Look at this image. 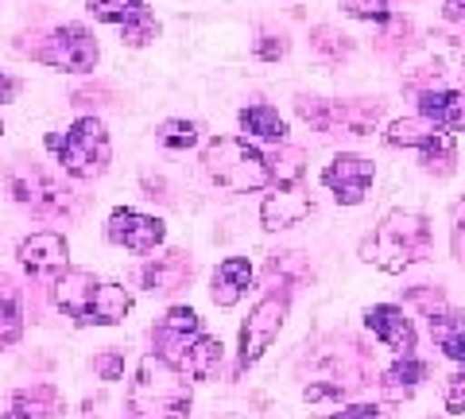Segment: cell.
<instances>
[{
  "label": "cell",
  "instance_id": "obj_18",
  "mask_svg": "<svg viewBox=\"0 0 465 419\" xmlns=\"http://www.w3.org/2000/svg\"><path fill=\"white\" fill-rule=\"evenodd\" d=\"M419 117H427L430 125H439L442 133H465V94L461 90H419Z\"/></svg>",
  "mask_w": 465,
  "mask_h": 419
},
{
  "label": "cell",
  "instance_id": "obj_28",
  "mask_svg": "<svg viewBox=\"0 0 465 419\" xmlns=\"http://www.w3.org/2000/svg\"><path fill=\"white\" fill-rule=\"evenodd\" d=\"M24 334V307H20V292L8 276H0V350L16 345Z\"/></svg>",
  "mask_w": 465,
  "mask_h": 419
},
{
  "label": "cell",
  "instance_id": "obj_12",
  "mask_svg": "<svg viewBox=\"0 0 465 419\" xmlns=\"http://www.w3.org/2000/svg\"><path fill=\"white\" fill-rule=\"evenodd\" d=\"M105 237L128 253H155L159 244L167 241V225L152 218V214L133 210V206H116L105 222Z\"/></svg>",
  "mask_w": 465,
  "mask_h": 419
},
{
  "label": "cell",
  "instance_id": "obj_26",
  "mask_svg": "<svg viewBox=\"0 0 465 419\" xmlns=\"http://www.w3.org/2000/svg\"><path fill=\"white\" fill-rule=\"evenodd\" d=\"M268 171H272V186H295L307 175V152L295 144H275L268 152Z\"/></svg>",
  "mask_w": 465,
  "mask_h": 419
},
{
  "label": "cell",
  "instance_id": "obj_25",
  "mask_svg": "<svg viewBox=\"0 0 465 419\" xmlns=\"http://www.w3.org/2000/svg\"><path fill=\"white\" fill-rule=\"evenodd\" d=\"M419 164H423L427 175L450 179L458 171V140L450 133H434V140H427L423 148H419Z\"/></svg>",
  "mask_w": 465,
  "mask_h": 419
},
{
  "label": "cell",
  "instance_id": "obj_40",
  "mask_svg": "<svg viewBox=\"0 0 465 419\" xmlns=\"http://www.w3.org/2000/svg\"><path fill=\"white\" fill-rule=\"evenodd\" d=\"M450 249H454V260L465 268V198L454 206V225H450Z\"/></svg>",
  "mask_w": 465,
  "mask_h": 419
},
{
  "label": "cell",
  "instance_id": "obj_27",
  "mask_svg": "<svg viewBox=\"0 0 465 419\" xmlns=\"http://www.w3.org/2000/svg\"><path fill=\"white\" fill-rule=\"evenodd\" d=\"M434 133H442L439 125H430L427 117H400V121H388V128H384V144L388 148H423L427 140H434Z\"/></svg>",
  "mask_w": 465,
  "mask_h": 419
},
{
  "label": "cell",
  "instance_id": "obj_7",
  "mask_svg": "<svg viewBox=\"0 0 465 419\" xmlns=\"http://www.w3.org/2000/svg\"><path fill=\"white\" fill-rule=\"evenodd\" d=\"M32 39L35 43L20 39L16 51L32 55V59L43 63V66L70 70V75H90V70H97V63H101L97 35L85 24H58V27H51V32H35Z\"/></svg>",
  "mask_w": 465,
  "mask_h": 419
},
{
  "label": "cell",
  "instance_id": "obj_13",
  "mask_svg": "<svg viewBox=\"0 0 465 419\" xmlns=\"http://www.w3.org/2000/svg\"><path fill=\"white\" fill-rule=\"evenodd\" d=\"M16 260H20V268L27 272V276L58 280L70 268V244H66L63 234H54V229H39V234L20 241Z\"/></svg>",
  "mask_w": 465,
  "mask_h": 419
},
{
  "label": "cell",
  "instance_id": "obj_16",
  "mask_svg": "<svg viewBox=\"0 0 465 419\" xmlns=\"http://www.w3.org/2000/svg\"><path fill=\"white\" fill-rule=\"evenodd\" d=\"M365 326H369L372 334L381 338L396 357L415 354V323L407 319L403 307H396V303H376V307H369V311H365Z\"/></svg>",
  "mask_w": 465,
  "mask_h": 419
},
{
  "label": "cell",
  "instance_id": "obj_10",
  "mask_svg": "<svg viewBox=\"0 0 465 419\" xmlns=\"http://www.w3.org/2000/svg\"><path fill=\"white\" fill-rule=\"evenodd\" d=\"M8 195L20 202V206H32L35 214H70V195L63 183H58L51 171H43L35 160H27V155H20L16 164L8 167Z\"/></svg>",
  "mask_w": 465,
  "mask_h": 419
},
{
  "label": "cell",
  "instance_id": "obj_11",
  "mask_svg": "<svg viewBox=\"0 0 465 419\" xmlns=\"http://www.w3.org/2000/svg\"><path fill=\"white\" fill-rule=\"evenodd\" d=\"M372 179H376V164L365 160V155H357V152H338L322 167V186L333 191L338 206H361Z\"/></svg>",
  "mask_w": 465,
  "mask_h": 419
},
{
  "label": "cell",
  "instance_id": "obj_42",
  "mask_svg": "<svg viewBox=\"0 0 465 419\" xmlns=\"http://www.w3.org/2000/svg\"><path fill=\"white\" fill-rule=\"evenodd\" d=\"M442 16L450 24H465V0H442Z\"/></svg>",
  "mask_w": 465,
  "mask_h": 419
},
{
  "label": "cell",
  "instance_id": "obj_5",
  "mask_svg": "<svg viewBox=\"0 0 465 419\" xmlns=\"http://www.w3.org/2000/svg\"><path fill=\"white\" fill-rule=\"evenodd\" d=\"M47 148L54 152L58 167L70 179H82V183L101 179L113 164V144L97 113H82L66 133H47Z\"/></svg>",
  "mask_w": 465,
  "mask_h": 419
},
{
  "label": "cell",
  "instance_id": "obj_36",
  "mask_svg": "<svg viewBox=\"0 0 465 419\" xmlns=\"http://www.w3.org/2000/svg\"><path fill=\"white\" fill-rule=\"evenodd\" d=\"M442 400H446V412H450V415H465V365L446 377V393H442Z\"/></svg>",
  "mask_w": 465,
  "mask_h": 419
},
{
  "label": "cell",
  "instance_id": "obj_6",
  "mask_svg": "<svg viewBox=\"0 0 465 419\" xmlns=\"http://www.w3.org/2000/svg\"><path fill=\"white\" fill-rule=\"evenodd\" d=\"M295 113L322 136H372L376 125L384 121V101L381 97H295Z\"/></svg>",
  "mask_w": 465,
  "mask_h": 419
},
{
  "label": "cell",
  "instance_id": "obj_1",
  "mask_svg": "<svg viewBox=\"0 0 465 419\" xmlns=\"http://www.w3.org/2000/svg\"><path fill=\"white\" fill-rule=\"evenodd\" d=\"M430 241H434V234H430L427 214L396 206L372 225V234H365L357 253L365 264L388 272V276H400V272L419 264V260H427Z\"/></svg>",
  "mask_w": 465,
  "mask_h": 419
},
{
  "label": "cell",
  "instance_id": "obj_4",
  "mask_svg": "<svg viewBox=\"0 0 465 419\" xmlns=\"http://www.w3.org/2000/svg\"><path fill=\"white\" fill-rule=\"evenodd\" d=\"M202 171L229 195H256L272 186L268 155L244 136H213L202 148Z\"/></svg>",
  "mask_w": 465,
  "mask_h": 419
},
{
  "label": "cell",
  "instance_id": "obj_17",
  "mask_svg": "<svg viewBox=\"0 0 465 419\" xmlns=\"http://www.w3.org/2000/svg\"><path fill=\"white\" fill-rule=\"evenodd\" d=\"M191 276H194V264H191V256L179 253V249H171L163 256H148V264L140 268V284L155 295L179 292V287L191 284Z\"/></svg>",
  "mask_w": 465,
  "mask_h": 419
},
{
  "label": "cell",
  "instance_id": "obj_35",
  "mask_svg": "<svg viewBox=\"0 0 465 419\" xmlns=\"http://www.w3.org/2000/svg\"><path fill=\"white\" fill-rule=\"evenodd\" d=\"M252 51H256V59H264V63H280L283 55L291 51V43H287V35L260 32V35H256V43H252Z\"/></svg>",
  "mask_w": 465,
  "mask_h": 419
},
{
  "label": "cell",
  "instance_id": "obj_2",
  "mask_svg": "<svg viewBox=\"0 0 465 419\" xmlns=\"http://www.w3.org/2000/svg\"><path fill=\"white\" fill-rule=\"evenodd\" d=\"M51 299L78 326H121L133 311V292L124 284L97 280L85 268H66L51 284Z\"/></svg>",
  "mask_w": 465,
  "mask_h": 419
},
{
  "label": "cell",
  "instance_id": "obj_22",
  "mask_svg": "<svg viewBox=\"0 0 465 419\" xmlns=\"http://www.w3.org/2000/svg\"><path fill=\"white\" fill-rule=\"evenodd\" d=\"M8 415L16 419H58L63 415V396L51 384H35V388H20L8 404Z\"/></svg>",
  "mask_w": 465,
  "mask_h": 419
},
{
  "label": "cell",
  "instance_id": "obj_24",
  "mask_svg": "<svg viewBox=\"0 0 465 419\" xmlns=\"http://www.w3.org/2000/svg\"><path fill=\"white\" fill-rule=\"evenodd\" d=\"M427 361L423 357H415V354H407V357H396V365H388L384 369V377H381V388L388 396H411L419 384L427 381Z\"/></svg>",
  "mask_w": 465,
  "mask_h": 419
},
{
  "label": "cell",
  "instance_id": "obj_23",
  "mask_svg": "<svg viewBox=\"0 0 465 419\" xmlns=\"http://www.w3.org/2000/svg\"><path fill=\"white\" fill-rule=\"evenodd\" d=\"M241 133L244 136H256V140H268V144H287V121L280 117V109L260 101V105L241 109Z\"/></svg>",
  "mask_w": 465,
  "mask_h": 419
},
{
  "label": "cell",
  "instance_id": "obj_41",
  "mask_svg": "<svg viewBox=\"0 0 465 419\" xmlns=\"http://www.w3.org/2000/svg\"><path fill=\"white\" fill-rule=\"evenodd\" d=\"M20 78H12V75H5V70H0V105H8V101H16L20 97Z\"/></svg>",
  "mask_w": 465,
  "mask_h": 419
},
{
  "label": "cell",
  "instance_id": "obj_20",
  "mask_svg": "<svg viewBox=\"0 0 465 419\" xmlns=\"http://www.w3.org/2000/svg\"><path fill=\"white\" fill-rule=\"evenodd\" d=\"M222 357H225V350H222V342H217L213 334H202L186 345V354L179 357V369L183 377H191V381H210V377H217V369H222Z\"/></svg>",
  "mask_w": 465,
  "mask_h": 419
},
{
  "label": "cell",
  "instance_id": "obj_31",
  "mask_svg": "<svg viewBox=\"0 0 465 419\" xmlns=\"http://www.w3.org/2000/svg\"><path fill=\"white\" fill-rule=\"evenodd\" d=\"M152 39H159V20H155L152 5L143 0V8L121 27V43H124V47H133V51H140V47H148Z\"/></svg>",
  "mask_w": 465,
  "mask_h": 419
},
{
  "label": "cell",
  "instance_id": "obj_34",
  "mask_svg": "<svg viewBox=\"0 0 465 419\" xmlns=\"http://www.w3.org/2000/svg\"><path fill=\"white\" fill-rule=\"evenodd\" d=\"M341 12L353 20H365V24H388L391 20V5L388 0H341Z\"/></svg>",
  "mask_w": 465,
  "mask_h": 419
},
{
  "label": "cell",
  "instance_id": "obj_14",
  "mask_svg": "<svg viewBox=\"0 0 465 419\" xmlns=\"http://www.w3.org/2000/svg\"><path fill=\"white\" fill-rule=\"evenodd\" d=\"M314 214V198L302 183L295 186H275V191L260 202V225L268 234H280V229H291V225H302Z\"/></svg>",
  "mask_w": 465,
  "mask_h": 419
},
{
  "label": "cell",
  "instance_id": "obj_30",
  "mask_svg": "<svg viewBox=\"0 0 465 419\" xmlns=\"http://www.w3.org/2000/svg\"><path fill=\"white\" fill-rule=\"evenodd\" d=\"M155 140L163 144L167 152H186V148H194V144L202 140V128H198V121H186V117H167L163 125L155 128Z\"/></svg>",
  "mask_w": 465,
  "mask_h": 419
},
{
  "label": "cell",
  "instance_id": "obj_19",
  "mask_svg": "<svg viewBox=\"0 0 465 419\" xmlns=\"http://www.w3.org/2000/svg\"><path fill=\"white\" fill-rule=\"evenodd\" d=\"M256 280V268L249 256H225L222 264L213 268V287H210V299L217 307H237L244 299V292L252 287Z\"/></svg>",
  "mask_w": 465,
  "mask_h": 419
},
{
  "label": "cell",
  "instance_id": "obj_38",
  "mask_svg": "<svg viewBox=\"0 0 465 419\" xmlns=\"http://www.w3.org/2000/svg\"><path fill=\"white\" fill-rule=\"evenodd\" d=\"M109 90L105 85H82V90L70 94V105L74 109H101V105H109Z\"/></svg>",
  "mask_w": 465,
  "mask_h": 419
},
{
  "label": "cell",
  "instance_id": "obj_37",
  "mask_svg": "<svg viewBox=\"0 0 465 419\" xmlns=\"http://www.w3.org/2000/svg\"><path fill=\"white\" fill-rule=\"evenodd\" d=\"M94 373H97L101 381H121L124 377V354H116V350L97 354L94 357Z\"/></svg>",
  "mask_w": 465,
  "mask_h": 419
},
{
  "label": "cell",
  "instance_id": "obj_32",
  "mask_svg": "<svg viewBox=\"0 0 465 419\" xmlns=\"http://www.w3.org/2000/svg\"><path fill=\"white\" fill-rule=\"evenodd\" d=\"M85 8H90L94 20H101V24L124 27L143 8V0H85Z\"/></svg>",
  "mask_w": 465,
  "mask_h": 419
},
{
  "label": "cell",
  "instance_id": "obj_8",
  "mask_svg": "<svg viewBox=\"0 0 465 419\" xmlns=\"http://www.w3.org/2000/svg\"><path fill=\"white\" fill-rule=\"evenodd\" d=\"M357 384H365V361H361L357 345L349 338H333L322 345V354H314V365L302 384L307 400H338L345 393H353Z\"/></svg>",
  "mask_w": 465,
  "mask_h": 419
},
{
  "label": "cell",
  "instance_id": "obj_21",
  "mask_svg": "<svg viewBox=\"0 0 465 419\" xmlns=\"http://www.w3.org/2000/svg\"><path fill=\"white\" fill-rule=\"evenodd\" d=\"M427 319H430V338H434V345H439V350H442L450 361L465 365V311H458V307H439V311H430Z\"/></svg>",
  "mask_w": 465,
  "mask_h": 419
},
{
  "label": "cell",
  "instance_id": "obj_15",
  "mask_svg": "<svg viewBox=\"0 0 465 419\" xmlns=\"http://www.w3.org/2000/svg\"><path fill=\"white\" fill-rule=\"evenodd\" d=\"M202 334V319L191 311V307H171L163 319L152 326V342H155V354L179 365V357L186 354V345Z\"/></svg>",
  "mask_w": 465,
  "mask_h": 419
},
{
  "label": "cell",
  "instance_id": "obj_29",
  "mask_svg": "<svg viewBox=\"0 0 465 419\" xmlns=\"http://www.w3.org/2000/svg\"><path fill=\"white\" fill-rule=\"evenodd\" d=\"M311 47L322 55L326 63H345L349 55H353V47L357 43L349 39L345 32H338V27H330V24H318V27H311Z\"/></svg>",
  "mask_w": 465,
  "mask_h": 419
},
{
  "label": "cell",
  "instance_id": "obj_33",
  "mask_svg": "<svg viewBox=\"0 0 465 419\" xmlns=\"http://www.w3.org/2000/svg\"><path fill=\"white\" fill-rule=\"evenodd\" d=\"M415 32V24L407 20V16H396L391 12V20L381 24V35H376V51L381 55H403L407 51V35Z\"/></svg>",
  "mask_w": 465,
  "mask_h": 419
},
{
  "label": "cell",
  "instance_id": "obj_43",
  "mask_svg": "<svg viewBox=\"0 0 465 419\" xmlns=\"http://www.w3.org/2000/svg\"><path fill=\"white\" fill-rule=\"evenodd\" d=\"M0 136H5V125H0Z\"/></svg>",
  "mask_w": 465,
  "mask_h": 419
},
{
  "label": "cell",
  "instance_id": "obj_9",
  "mask_svg": "<svg viewBox=\"0 0 465 419\" xmlns=\"http://www.w3.org/2000/svg\"><path fill=\"white\" fill-rule=\"evenodd\" d=\"M287 311H291V299L287 292H268L264 299L252 307V314L244 319L241 326V342H237V373L252 369L260 357L272 350V342L280 338V330L287 323Z\"/></svg>",
  "mask_w": 465,
  "mask_h": 419
},
{
  "label": "cell",
  "instance_id": "obj_3",
  "mask_svg": "<svg viewBox=\"0 0 465 419\" xmlns=\"http://www.w3.org/2000/svg\"><path fill=\"white\" fill-rule=\"evenodd\" d=\"M191 381L159 354L140 357L136 377L128 384V408L136 419H191Z\"/></svg>",
  "mask_w": 465,
  "mask_h": 419
},
{
  "label": "cell",
  "instance_id": "obj_39",
  "mask_svg": "<svg viewBox=\"0 0 465 419\" xmlns=\"http://www.w3.org/2000/svg\"><path fill=\"white\" fill-rule=\"evenodd\" d=\"M326 419H391L384 404H349L341 412H330Z\"/></svg>",
  "mask_w": 465,
  "mask_h": 419
}]
</instances>
